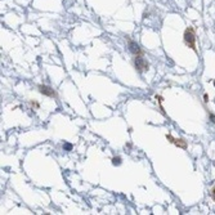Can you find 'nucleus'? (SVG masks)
I'll return each mask as SVG.
<instances>
[{"instance_id":"1","label":"nucleus","mask_w":215,"mask_h":215,"mask_svg":"<svg viewBox=\"0 0 215 215\" xmlns=\"http://www.w3.org/2000/svg\"><path fill=\"white\" fill-rule=\"evenodd\" d=\"M184 40L188 45L191 48L195 49V35H193V31L192 30H187L186 34H184Z\"/></svg>"},{"instance_id":"2","label":"nucleus","mask_w":215,"mask_h":215,"mask_svg":"<svg viewBox=\"0 0 215 215\" xmlns=\"http://www.w3.org/2000/svg\"><path fill=\"white\" fill-rule=\"evenodd\" d=\"M135 66H137V68L139 70V71H142L143 68H148V64L146 63V61L143 60V58H137L135 60Z\"/></svg>"},{"instance_id":"3","label":"nucleus","mask_w":215,"mask_h":215,"mask_svg":"<svg viewBox=\"0 0 215 215\" xmlns=\"http://www.w3.org/2000/svg\"><path fill=\"white\" fill-rule=\"evenodd\" d=\"M129 50H130L133 54H139V53H141V48H139V45L137 44V43L130 41L129 43Z\"/></svg>"},{"instance_id":"4","label":"nucleus","mask_w":215,"mask_h":215,"mask_svg":"<svg viewBox=\"0 0 215 215\" xmlns=\"http://www.w3.org/2000/svg\"><path fill=\"white\" fill-rule=\"evenodd\" d=\"M39 89H40V92H41L43 94H45V95H49V97L56 95V93L53 92V90H52L50 88H48V87H43V85H41V87H40Z\"/></svg>"},{"instance_id":"5","label":"nucleus","mask_w":215,"mask_h":215,"mask_svg":"<svg viewBox=\"0 0 215 215\" xmlns=\"http://www.w3.org/2000/svg\"><path fill=\"white\" fill-rule=\"evenodd\" d=\"M112 164H114V165H120L121 164V159L120 157H115L114 160H112Z\"/></svg>"},{"instance_id":"6","label":"nucleus","mask_w":215,"mask_h":215,"mask_svg":"<svg viewBox=\"0 0 215 215\" xmlns=\"http://www.w3.org/2000/svg\"><path fill=\"white\" fill-rule=\"evenodd\" d=\"M63 148H64V149H68V151H70V149L72 148V146H71V144H68V143H66V144L63 146Z\"/></svg>"},{"instance_id":"7","label":"nucleus","mask_w":215,"mask_h":215,"mask_svg":"<svg viewBox=\"0 0 215 215\" xmlns=\"http://www.w3.org/2000/svg\"><path fill=\"white\" fill-rule=\"evenodd\" d=\"M210 119H211V121L215 124V116H214V115H210Z\"/></svg>"},{"instance_id":"8","label":"nucleus","mask_w":215,"mask_h":215,"mask_svg":"<svg viewBox=\"0 0 215 215\" xmlns=\"http://www.w3.org/2000/svg\"><path fill=\"white\" fill-rule=\"evenodd\" d=\"M214 197H215V189H214Z\"/></svg>"},{"instance_id":"9","label":"nucleus","mask_w":215,"mask_h":215,"mask_svg":"<svg viewBox=\"0 0 215 215\" xmlns=\"http://www.w3.org/2000/svg\"><path fill=\"white\" fill-rule=\"evenodd\" d=\"M214 87H215V81H214Z\"/></svg>"}]
</instances>
